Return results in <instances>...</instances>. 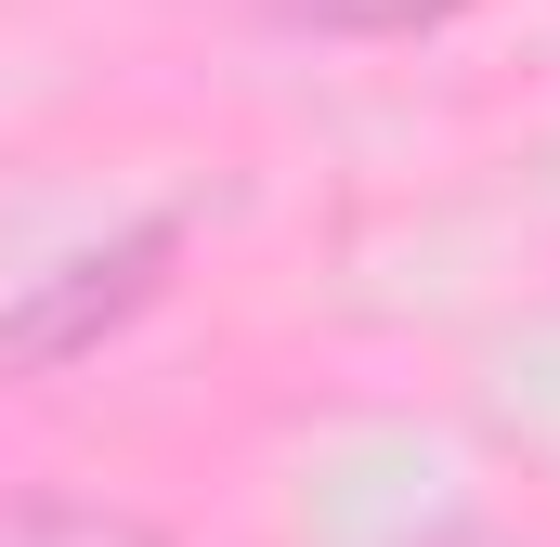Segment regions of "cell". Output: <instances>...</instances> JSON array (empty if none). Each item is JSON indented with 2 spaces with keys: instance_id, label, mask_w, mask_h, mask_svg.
I'll list each match as a JSON object with an SVG mask.
<instances>
[{
  "instance_id": "obj_1",
  "label": "cell",
  "mask_w": 560,
  "mask_h": 547,
  "mask_svg": "<svg viewBox=\"0 0 560 547\" xmlns=\"http://www.w3.org/2000/svg\"><path fill=\"white\" fill-rule=\"evenodd\" d=\"M196 248V209H143L118 222L105 248H79V261H52L13 313H0V379H52V365H92L118 326H131L143 300L170 287V261Z\"/></svg>"
},
{
  "instance_id": "obj_2",
  "label": "cell",
  "mask_w": 560,
  "mask_h": 547,
  "mask_svg": "<svg viewBox=\"0 0 560 547\" xmlns=\"http://www.w3.org/2000/svg\"><path fill=\"white\" fill-rule=\"evenodd\" d=\"M0 547H183L131 496H79V482H13L0 496Z\"/></svg>"
},
{
  "instance_id": "obj_3",
  "label": "cell",
  "mask_w": 560,
  "mask_h": 547,
  "mask_svg": "<svg viewBox=\"0 0 560 547\" xmlns=\"http://www.w3.org/2000/svg\"><path fill=\"white\" fill-rule=\"evenodd\" d=\"M482 0H261V26H287V39H443Z\"/></svg>"
},
{
  "instance_id": "obj_4",
  "label": "cell",
  "mask_w": 560,
  "mask_h": 547,
  "mask_svg": "<svg viewBox=\"0 0 560 547\" xmlns=\"http://www.w3.org/2000/svg\"><path fill=\"white\" fill-rule=\"evenodd\" d=\"M418 547H509V535H482V522H430Z\"/></svg>"
}]
</instances>
